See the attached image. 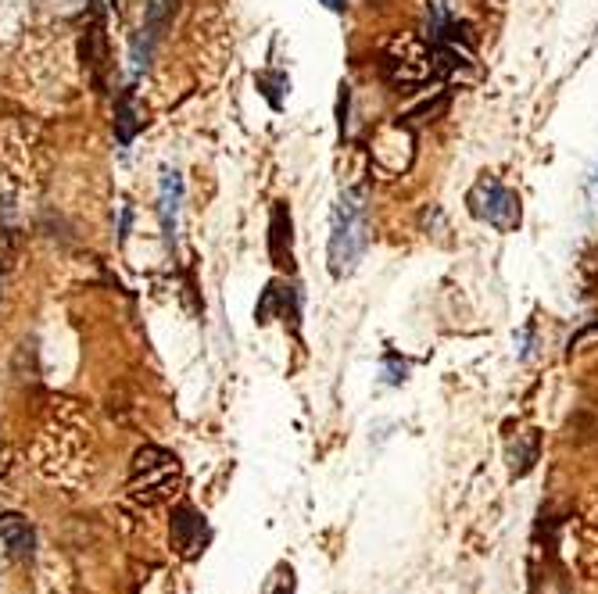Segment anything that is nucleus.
I'll use <instances>...</instances> for the list:
<instances>
[{
	"instance_id": "1",
	"label": "nucleus",
	"mask_w": 598,
	"mask_h": 594,
	"mask_svg": "<svg viewBox=\"0 0 598 594\" xmlns=\"http://www.w3.org/2000/svg\"><path fill=\"white\" fill-rule=\"evenodd\" d=\"M183 487V466L172 451L158 448V444H144L129 462L126 491L129 501L140 509H158L165 501H172Z\"/></svg>"
},
{
	"instance_id": "2",
	"label": "nucleus",
	"mask_w": 598,
	"mask_h": 594,
	"mask_svg": "<svg viewBox=\"0 0 598 594\" xmlns=\"http://www.w3.org/2000/svg\"><path fill=\"white\" fill-rule=\"evenodd\" d=\"M369 244V219H366V190H344L334 204L330 222V272L334 280H344Z\"/></svg>"
},
{
	"instance_id": "3",
	"label": "nucleus",
	"mask_w": 598,
	"mask_h": 594,
	"mask_svg": "<svg viewBox=\"0 0 598 594\" xmlns=\"http://www.w3.org/2000/svg\"><path fill=\"white\" fill-rule=\"evenodd\" d=\"M380 72L394 90H419L423 83L441 72V61H437L434 47L419 36H398L384 47L380 54Z\"/></svg>"
},
{
	"instance_id": "4",
	"label": "nucleus",
	"mask_w": 598,
	"mask_h": 594,
	"mask_svg": "<svg viewBox=\"0 0 598 594\" xmlns=\"http://www.w3.org/2000/svg\"><path fill=\"white\" fill-rule=\"evenodd\" d=\"M466 204H470L473 219L487 222V226H495L502 233L520 226V194L498 183L495 176H480L466 194Z\"/></svg>"
},
{
	"instance_id": "5",
	"label": "nucleus",
	"mask_w": 598,
	"mask_h": 594,
	"mask_svg": "<svg viewBox=\"0 0 598 594\" xmlns=\"http://www.w3.org/2000/svg\"><path fill=\"white\" fill-rule=\"evenodd\" d=\"M169 537H172V552L180 555L183 562H194L201 559V552H205L208 541H212V530H208V519L201 516L194 505L183 501V505L172 509Z\"/></svg>"
},
{
	"instance_id": "6",
	"label": "nucleus",
	"mask_w": 598,
	"mask_h": 594,
	"mask_svg": "<svg viewBox=\"0 0 598 594\" xmlns=\"http://www.w3.org/2000/svg\"><path fill=\"white\" fill-rule=\"evenodd\" d=\"M269 258L280 272H294V219L287 201H276L269 212Z\"/></svg>"
},
{
	"instance_id": "7",
	"label": "nucleus",
	"mask_w": 598,
	"mask_h": 594,
	"mask_svg": "<svg viewBox=\"0 0 598 594\" xmlns=\"http://www.w3.org/2000/svg\"><path fill=\"white\" fill-rule=\"evenodd\" d=\"M172 18H176V0H147L144 26H140V43H137L140 65L151 61L154 47H158V43L165 40V33L172 29Z\"/></svg>"
},
{
	"instance_id": "8",
	"label": "nucleus",
	"mask_w": 598,
	"mask_h": 594,
	"mask_svg": "<svg viewBox=\"0 0 598 594\" xmlns=\"http://www.w3.org/2000/svg\"><path fill=\"white\" fill-rule=\"evenodd\" d=\"M0 541H4L11 559H29L36 548V530L26 516L4 512V516H0Z\"/></svg>"
},
{
	"instance_id": "9",
	"label": "nucleus",
	"mask_w": 598,
	"mask_h": 594,
	"mask_svg": "<svg viewBox=\"0 0 598 594\" xmlns=\"http://www.w3.org/2000/svg\"><path fill=\"white\" fill-rule=\"evenodd\" d=\"M79 54H83L86 72H90V76H94V83L104 90V72H108V40H104L101 22H94V26H90V33L83 36V43H79Z\"/></svg>"
},
{
	"instance_id": "10",
	"label": "nucleus",
	"mask_w": 598,
	"mask_h": 594,
	"mask_svg": "<svg viewBox=\"0 0 598 594\" xmlns=\"http://www.w3.org/2000/svg\"><path fill=\"white\" fill-rule=\"evenodd\" d=\"M180 197H183V179L180 172H165L162 176V194H158V212H162V230L165 240L176 247V215H180Z\"/></svg>"
},
{
	"instance_id": "11",
	"label": "nucleus",
	"mask_w": 598,
	"mask_h": 594,
	"mask_svg": "<svg viewBox=\"0 0 598 594\" xmlns=\"http://www.w3.org/2000/svg\"><path fill=\"white\" fill-rule=\"evenodd\" d=\"M144 119H140L137 111V97H133V86H126L115 101V136H119V144H133V136L140 133Z\"/></svg>"
},
{
	"instance_id": "12",
	"label": "nucleus",
	"mask_w": 598,
	"mask_h": 594,
	"mask_svg": "<svg viewBox=\"0 0 598 594\" xmlns=\"http://www.w3.org/2000/svg\"><path fill=\"white\" fill-rule=\"evenodd\" d=\"M520 441H523V448H513V462L520 459V466H513L516 476H523L530 466H534V462H538V444H541V437H538V430H527V433L520 437Z\"/></svg>"
},
{
	"instance_id": "13",
	"label": "nucleus",
	"mask_w": 598,
	"mask_h": 594,
	"mask_svg": "<svg viewBox=\"0 0 598 594\" xmlns=\"http://www.w3.org/2000/svg\"><path fill=\"white\" fill-rule=\"evenodd\" d=\"M280 86H287V76H283V72H262V76H258V90L269 97V104H273V108H280V104H283Z\"/></svg>"
},
{
	"instance_id": "14",
	"label": "nucleus",
	"mask_w": 598,
	"mask_h": 594,
	"mask_svg": "<svg viewBox=\"0 0 598 594\" xmlns=\"http://www.w3.org/2000/svg\"><path fill=\"white\" fill-rule=\"evenodd\" d=\"M323 4L330 11H344V8H348V0H323Z\"/></svg>"
},
{
	"instance_id": "15",
	"label": "nucleus",
	"mask_w": 598,
	"mask_h": 594,
	"mask_svg": "<svg viewBox=\"0 0 598 594\" xmlns=\"http://www.w3.org/2000/svg\"><path fill=\"white\" fill-rule=\"evenodd\" d=\"M591 183H598V165H595V176H591Z\"/></svg>"
},
{
	"instance_id": "16",
	"label": "nucleus",
	"mask_w": 598,
	"mask_h": 594,
	"mask_svg": "<svg viewBox=\"0 0 598 594\" xmlns=\"http://www.w3.org/2000/svg\"><path fill=\"white\" fill-rule=\"evenodd\" d=\"M373 4H384V0H373Z\"/></svg>"
}]
</instances>
